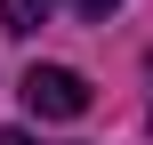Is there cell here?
I'll use <instances>...</instances> for the list:
<instances>
[{
    "instance_id": "7a4b0ae2",
    "label": "cell",
    "mask_w": 153,
    "mask_h": 145,
    "mask_svg": "<svg viewBox=\"0 0 153 145\" xmlns=\"http://www.w3.org/2000/svg\"><path fill=\"white\" fill-rule=\"evenodd\" d=\"M48 8H56V0H0V32H8V40H32V32L48 24Z\"/></svg>"
},
{
    "instance_id": "5b68a950",
    "label": "cell",
    "mask_w": 153,
    "mask_h": 145,
    "mask_svg": "<svg viewBox=\"0 0 153 145\" xmlns=\"http://www.w3.org/2000/svg\"><path fill=\"white\" fill-rule=\"evenodd\" d=\"M145 129H153V105H145Z\"/></svg>"
},
{
    "instance_id": "6da1fadb",
    "label": "cell",
    "mask_w": 153,
    "mask_h": 145,
    "mask_svg": "<svg viewBox=\"0 0 153 145\" xmlns=\"http://www.w3.org/2000/svg\"><path fill=\"white\" fill-rule=\"evenodd\" d=\"M16 97H24V113H40V121H81V113H89V81H81L73 65H32V73L16 81Z\"/></svg>"
},
{
    "instance_id": "277c9868",
    "label": "cell",
    "mask_w": 153,
    "mask_h": 145,
    "mask_svg": "<svg viewBox=\"0 0 153 145\" xmlns=\"http://www.w3.org/2000/svg\"><path fill=\"white\" fill-rule=\"evenodd\" d=\"M0 145H32V137H24V129H0Z\"/></svg>"
},
{
    "instance_id": "3957f363",
    "label": "cell",
    "mask_w": 153,
    "mask_h": 145,
    "mask_svg": "<svg viewBox=\"0 0 153 145\" xmlns=\"http://www.w3.org/2000/svg\"><path fill=\"white\" fill-rule=\"evenodd\" d=\"M73 8H81V16H113L121 0H73Z\"/></svg>"
}]
</instances>
